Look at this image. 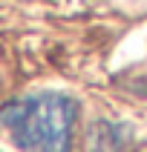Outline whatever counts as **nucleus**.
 Returning <instances> with one entry per match:
<instances>
[{
  "instance_id": "obj_1",
  "label": "nucleus",
  "mask_w": 147,
  "mask_h": 152,
  "mask_svg": "<svg viewBox=\"0 0 147 152\" xmlns=\"http://www.w3.org/2000/svg\"><path fill=\"white\" fill-rule=\"evenodd\" d=\"M78 101L64 92H32L0 106V132L20 152H69Z\"/></svg>"
},
{
  "instance_id": "obj_2",
  "label": "nucleus",
  "mask_w": 147,
  "mask_h": 152,
  "mask_svg": "<svg viewBox=\"0 0 147 152\" xmlns=\"http://www.w3.org/2000/svg\"><path fill=\"white\" fill-rule=\"evenodd\" d=\"M127 126L121 124H110V121H101L98 126L92 129V144H95V152H118L121 146L127 144Z\"/></svg>"
}]
</instances>
